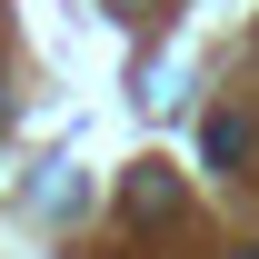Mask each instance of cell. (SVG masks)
Wrapping results in <instances>:
<instances>
[{
    "instance_id": "1",
    "label": "cell",
    "mask_w": 259,
    "mask_h": 259,
    "mask_svg": "<svg viewBox=\"0 0 259 259\" xmlns=\"http://www.w3.org/2000/svg\"><path fill=\"white\" fill-rule=\"evenodd\" d=\"M130 220H169V209H180V180H169V169H130Z\"/></svg>"
},
{
    "instance_id": "2",
    "label": "cell",
    "mask_w": 259,
    "mask_h": 259,
    "mask_svg": "<svg viewBox=\"0 0 259 259\" xmlns=\"http://www.w3.org/2000/svg\"><path fill=\"white\" fill-rule=\"evenodd\" d=\"M199 150H209L220 169H239V160H249V120H239V110H209V130H199Z\"/></svg>"
},
{
    "instance_id": "3",
    "label": "cell",
    "mask_w": 259,
    "mask_h": 259,
    "mask_svg": "<svg viewBox=\"0 0 259 259\" xmlns=\"http://www.w3.org/2000/svg\"><path fill=\"white\" fill-rule=\"evenodd\" d=\"M239 259H259V249H239Z\"/></svg>"
}]
</instances>
